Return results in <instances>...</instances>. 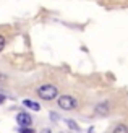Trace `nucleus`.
I'll return each instance as SVG.
<instances>
[{"label":"nucleus","mask_w":128,"mask_h":133,"mask_svg":"<svg viewBox=\"0 0 128 133\" xmlns=\"http://www.w3.org/2000/svg\"><path fill=\"white\" fill-rule=\"evenodd\" d=\"M57 102H58V107L63 109V110H73V109H76V105H78V101L73 96H70V94L58 96Z\"/></svg>","instance_id":"nucleus-2"},{"label":"nucleus","mask_w":128,"mask_h":133,"mask_svg":"<svg viewBox=\"0 0 128 133\" xmlns=\"http://www.w3.org/2000/svg\"><path fill=\"white\" fill-rule=\"evenodd\" d=\"M19 131H21V133H34V130H32V128H21Z\"/></svg>","instance_id":"nucleus-9"},{"label":"nucleus","mask_w":128,"mask_h":133,"mask_svg":"<svg viewBox=\"0 0 128 133\" xmlns=\"http://www.w3.org/2000/svg\"><path fill=\"white\" fill-rule=\"evenodd\" d=\"M96 114L99 115H107L109 114V102H100L96 105Z\"/></svg>","instance_id":"nucleus-4"},{"label":"nucleus","mask_w":128,"mask_h":133,"mask_svg":"<svg viewBox=\"0 0 128 133\" xmlns=\"http://www.w3.org/2000/svg\"><path fill=\"white\" fill-rule=\"evenodd\" d=\"M3 102H5V96L0 94V104H3Z\"/></svg>","instance_id":"nucleus-10"},{"label":"nucleus","mask_w":128,"mask_h":133,"mask_svg":"<svg viewBox=\"0 0 128 133\" xmlns=\"http://www.w3.org/2000/svg\"><path fill=\"white\" fill-rule=\"evenodd\" d=\"M37 96L44 101H52L58 96V89L53 84H42L41 88H37Z\"/></svg>","instance_id":"nucleus-1"},{"label":"nucleus","mask_w":128,"mask_h":133,"mask_svg":"<svg viewBox=\"0 0 128 133\" xmlns=\"http://www.w3.org/2000/svg\"><path fill=\"white\" fill-rule=\"evenodd\" d=\"M112 133H128V127L125 123H118L115 128H113V131Z\"/></svg>","instance_id":"nucleus-6"},{"label":"nucleus","mask_w":128,"mask_h":133,"mask_svg":"<svg viewBox=\"0 0 128 133\" xmlns=\"http://www.w3.org/2000/svg\"><path fill=\"white\" fill-rule=\"evenodd\" d=\"M16 122H18V125H21V127H29V125L32 123L31 122V115L28 114V112H19V114L16 115Z\"/></svg>","instance_id":"nucleus-3"},{"label":"nucleus","mask_w":128,"mask_h":133,"mask_svg":"<svg viewBox=\"0 0 128 133\" xmlns=\"http://www.w3.org/2000/svg\"><path fill=\"white\" fill-rule=\"evenodd\" d=\"M41 133H50V130H49V128H44V130H42Z\"/></svg>","instance_id":"nucleus-11"},{"label":"nucleus","mask_w":128,"mask_h":133,"mask_svg":"<svg viewBox=\"0 0 128 133\" xmlns=\"http://www.w3.org/2000/svg\"><path fill=\"white\" fill-rule=\"evenodd\" d=\"M66 123H68V127H70V128H73V130H79V128H78V125L73 122V120H66Z\"/></svg>","instance_id":"nucleus-7"},{"label":"nucleus","mask_w":128,"mask_h":133,"mask_svg":"<svg viewBox=\"0 0 128 133\" xmlns=\"http://www.w3.org/2000/svg\"><path fill=\"white\" fill-rule=\"evenodd\" d=\"M3 47H5V37L0 34V52L3 50Z\"/></svg>","instance_id":"nucleus-8"},{"label":"nucleus","mask_w":128,"mask_h":133,"mask_svg":"<svg viewBox=\"0 0 128 133\" xmlns=\"http://www.w3.org/2000/svg\"><path fill=\"white\" fill-rule=\"evenodd\" d=\"M23 105H24V107H28V109H32V110H39V109H41L37 102L29 101V99H24V101H23Z\"/></svg>","instance_id":"nucleus-5"}]
</instances>
